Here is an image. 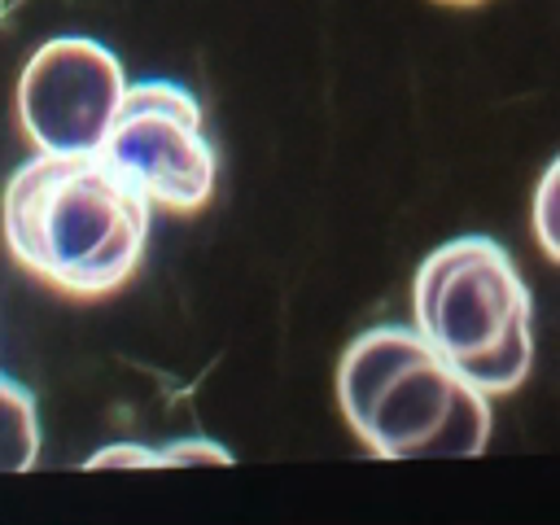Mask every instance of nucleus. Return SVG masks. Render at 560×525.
Wrapping results in <instances>:
<instances>
[{
	"label": "nucleus",
	"instance_id": "nucleus-1",
	"mask_svg": "<svg viewBox=\"0 0 560 525\" xmlns=\"http://www.w3.org/2000/svg\"><path fill=\"white\" fill-rule=\"evenodd\" d=\"M153 206L101 153H35L0 197L18 267L66 298H109L144 262Z\"/></svg>",
	"mask_w": 560,
	"mask_h": 525
},
{
	"label": "nucleus",
	"instance_id": "nucleus-2",
	"mask_svg": "<svg viewBox=\"0 0 560 525\" xmlns=\"http://www.w3.org/2000/svg\"><path fill=\"white\" fill-rule=\"evenodd\" d=\"M350 433L381 459H468L490 442V394L464 381L416 324L359 332L337 363Z\"/></svg>",
	"mask_w": 560,
	"mask_h": 525
},
{
	"label": "nucleus",
	"instance_id": "nucleus-3",
	"mask_svg": "<svg viewBox=\"0 0 560 525\" xmlns=\"http://www.w3.org/2000/svg\"><path fill=\"white\" fill-rule=\"evenodd\" d=\"M416 332L481 394H512L534 363V298L516 258L486 232L442 241L411 284Z\"/></svg>",
	"mask_w": 560,
	"mask_h": 525
},
{
	"label": "nucleus",
	"instance_id": "nucleus-4",
	"mask_svg": "<svg viewBox=\"0 0 560 525\" xmlns=\"http://www.w3.org/2000/svg\"><path fill=\"white\" fill-rule=\"evenodd\" d=\"M101 158L149 197V206L197 214L219 184V153L201 101L175 79L127 83Z\"/></svg>",
	"mask_w": 560,
	"mask_h": 525
},
{
	"label": "nucleus",
	"instance_id": "nucleus-5",
	"mask_svg": "<svg viewBox=\"0 0 560 525\" xmlns=\"http://www.w3.org/2000/svg\"><path fill=\"white\" fill-rule=\"evenodd\" d=\"M127 74L114 48L88 35L44 39L18 74V122L35 153H101Z\"/></svg>",
	"mask_w": 560,
	"mask_h": 525
},
{
	"label": "nucleus",
	"instance_id": "nucleus-6",
	"mask_svg": "<svg viewBox=\"0 0 560 525\" xmlns=\"http://www.w3.org/2000/svg\"><path fill=\"white\" fill-rule=\"evenodd\" d=\"M39 459V411L35 394L0 372V472H31Z\"/></svg>",
	"mask_w": 560,
	"mask_h": 525
},
{
	"label": "nucleus",
	"instance_id": "nucleus-7",
	"mask_svg": "<svg viewBox=\"0 0 560 525\" xmlns=\"http://www.w3.org/2000/svg\"><path fill=\"white\" fill-rule=\"evenodd\" d=\"M534 236H538V249L560 262V158H551V166L542 171L538 188H534Z\"/></svg>",
	"mask_w": 560,
	"mask_h": 525
},
{
	"label": "nucleus",
	"instance_id": "nucleus-8",
	"mask_svg": "<svg viewBox=\"0 0 560 525\" xmlns=\"http://www.w3.org/2000/svg\"><path fill=\"white\" fill-rule=\"evenodd\" d=\"M162 451V468H188V464H232V451L214 438H175Z\"/></svg>",
	"mask_w": 560,
	"mask_h": 525
},
{
	"label": "nucleus",
	"instance_id": "nucleus-9",
	"mask_svg": "<svg viewBox=\"0 0 560 525\" xmlns=\"http://www.w3.org/2000/svg\"><path fill=\"white\" fill-rule=\"evenodd\" d=\"M83 468H162V451L144 442H109L83 459Z\"/></svg>",
	"mask_w": 560,
	"mask_h": 525
},
{
	"label": "nucleus",
	"instance_id": "nucleus-10",
	"mask_svg": "<svg viewBox=\"0 0 560 525\" xmlns=\"http://www.w3.org/2000/svg\"><path fill=\"white\" fill-rule=\"evenodd\" d=\"M442 4H481V0H442Z\"/></svg>",
	"mask_w": 560,
	"mask_h": 525
}]
</instances>
